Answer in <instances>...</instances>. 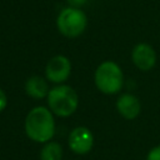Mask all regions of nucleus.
Instances as JSON below:
<instances>
[{
    "instance_id": "obj_12",
    "label": "nucleus",
    "mask_w": 160,
    "mask_h": 160,
    "mask_svg": "<svg viewBox=\"0 0 160 160\" xmlns=\"http://www.w3.org/2000/svg\"><path fill=\"white\" fill-rule=\"evenodd\" d=\"M8 106V96L5 94V91L0 88V112H2Z\"/></svg>"
},
{
    "instance_id": "obj_5",
    "label": "nucleus",
    "mask_w": 160,
    "mask_h": 160,
    "mask_svg": "<svg viewBox=\"0 0 160 160\" xmlns=\"http://www.w3.org/2000/svg\"><path fill=\"white\" fill-rule=\"evenodd\" d=\"M71 61L68 56L58 54L50 58L45 65V79L55 85L65 84L71 75Z\"/></svg>"
},
{
    "instance_id": "obj_10",
    "label": "nucleus",
    "mask_w": 160,
    "mask_h": 160,
    "mask_svg": "<svg viewBox=\"0 0 160 160\" xmlns=\"http://www.w3.org/2000/svg\"><path fill=\"white\" fill-rule=\"evenodd\" d=\"M62 146L54 140L42 144V148L40 150V160H62Z\"/></svg>"
},
{
    "instance_id": "obj_8",
    "label": "nucleus",
    "mask_w": 160,
    "mask_h": 160,
    "mask_svg": "<svg viewBox=\"0 0 160 160\" xmlns=\"http://www.w3.org/2000/svg\"><path fill=\"white\" fill-rule=\"evenodd\" d=\"M115 108L119 115L124 118L125 120L136 119L141 111V104H140L139 98L131 92L121 94L115 101Z\"/></svg>"
},
{
    "instance_id": "obj_13",
    "label": "nucleus",
    "mask_w": 160,
    "mask_h": 160,
    "mask_svg": "<svg viewBox=\"0 0 160 160\" xmlns=\"http://www.w3.org/2000/svg\"><path fill=\"white\" fill-rule=\"evenodd\" d=\"M89 0H66L68 5L70 6H74V8H82L84 5L88 4Z\"/></svg>"
},
{
    "instance_id": "obj_1",
    "label": "nucleus",
    "mask_w": 160,
    "mask_h": 160,
    "mask_svg": "<svg viewBox=\"0 0 160 160\" xmlns=\"http://www.w3.org/2000/svg\"><path fill=\"white\" fill-rule=\"evenodd\" d=\"M55 115L48 106H34L25 116L24 131L34 142L46 144L51 141L55 135Z\"/></svg>"
},
{
    "instance_id": "obj_3",
    "label": "nucleus",
    "mask_w": 160,
    "mask_h": 160,
    "mask_svg": "<svg viewBox=\"0 0 160 160\" xmlns=\"http://www.w3.org/2000/svg\"><path fill=\"white\" fill-rule=\"evenodd\" d=\"M94 82L100 92L105 95H115L122 90L125 76L118 62L104 60L98 65L94 72Z\"/></svg>"
},
{
    "instance_id": "obj_2",
    "label": "nucleus",
    "mask_w": 160,
    "mask_h": 160,
    "mask_svg": "<svg viewBox=\"0 0 160 160\" xmlns=\"http://www.w3.org/2000/svg\"><path fill=\"white\" fill-rule=\"evenodd\" d=\"M48 108L58 118L71 116L79 106V95L75 89L68 84L54 85L46 96Z\"/></svg>"
},
{
    "instance_id": "obj_6",
    "label": "nucleus",
    "mask_w": 160,
    "mask_h": 160,
    "mask_svg": "<svg viewBox=\"0 0 160 160\" xmlns=\"http://www.w3.org/2000/svg\"><path fill=\"white\" fill-rule=\"evenodd\" d=\"M95 144V138L92 131L86 126L74 128L68 136V146L76 155L89 154Z\"/></svg>"
},
{
    "instance_id": "obj_7",
    "label": "nucleus",
    "mask_w": 160,
    "mask_h": 160,
    "mask_svg": "<svg viewBox=\"0 0 160 160\" xmlns=\"http://www.w3.org/2000/svg\"><path fill=\"white\" fill-rule=\"evenodd\" d=\"M131 61L136 69L140 71H150L155 68L158 55L152 45L148 42H138L130 54Z\"/></svg>"
},
{
    "instance_id": "obj_9",
    "label": "nucleus",
    "mask_w": 160,
    "mask_h": 160,
    "mask_svg": "<svg viewBox=\"0 0 160 160\" xmlns=\"http://www.w3.org/2000/svg\"><path fill=\"white\" fill-rule=\"evenodd\" d=\"M49 81L40 75H31L26 79L24 89L29 98L34 100H42L49 94Z\"/></svg>"
},
{
    "instance_id": "obj_4",
    "label": "nucleus",
    "mask_w": 160,
    "mask_h": 160,
    "mask_svg": "<svg viewBox=\"0 0 160 160\" xmlns=\"http://www.w3.org/2000/svg\"><path fill=\"white\" fill-rule=\"evenodd\" d=\"M55 25L58 31L64 38L76 39L81 36L88 28V15L82 10V8L66 5L58 12Z\"/></svg>"
},
{
    "instance_id": "obj_11",
    "label": "nucleus",
    "mask_w": 160,
    "mask_h": 160,
    "mask_svg": "<svg viewBox=\"0 0 160 160\" xmlns=\"http://www.w3.org/2000/svg\"><path fill=\"white\" fill-rule=\"evenodd\" d=\"M145 160H160V145H156V146L151 148L148 151Z\"/></svg>"
}]
</instances>
